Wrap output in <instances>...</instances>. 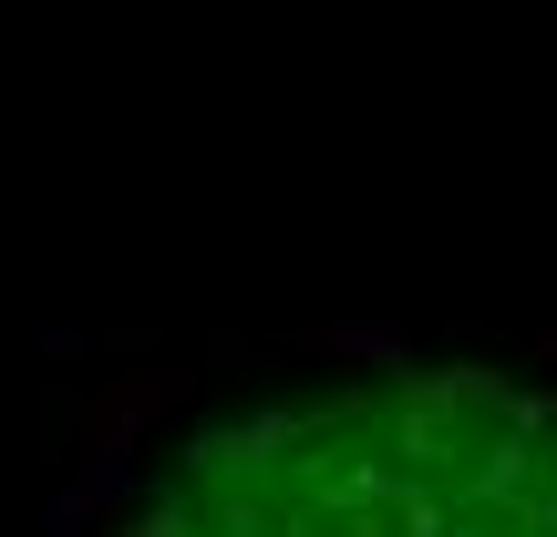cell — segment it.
<instances>
[{
    "instance_id": "cell-1",
    "label": "cell",
    "mask_w": 557,
    "mask_h": 537,
    "mask_svg": "<svg viewBox=\"0 0 557 537\" xmlns=\"http://www.w3.org/2000/svg\"><path fill=\"white\" fill-rule=\"evenodd\" d=\"M299 352H320V362H372V373H403V362H413V341H403V331H310Z\"/></svg>"
}]
</instances>
